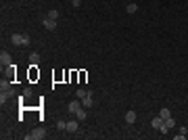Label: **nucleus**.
<instances>
[{"mask_svg":"<svg viewBox=\"0 0 188 140\" xmlns=\"http://www.w3.org/2000/svg\"><path fill=\"white\" fill-rule=\"evenodd\" d=\"M46 17H50V19H56V17H59V13H56V11H48V15H46Z\"/></svg>","mask_w":188,"mask_h":140,"instance_id":"19","label":"nucleus"},{"mask_svg":"<svg viewBox=\"0 0 188 140\" xmlns=\"http://www.w3.org/2000/svg\"><path fill=\"white\" fill-rule=\"evenodd\" d=\"M29 63L38 65V63H40V55H38V52H31V55H29Z\"/></svg>","mask_w":188,"mask_h":140,"instance_id":"12","label":"nucleus"},{"mask_svg":"<svg viewBox=\"0 0 188 140\" xmlns=\"http://www.w3.org/2000/svg\"><path fill=\"white\" fill-rule=\"evenodd\" d=\"M0 65H2V67H11V65H13L11 55H8V52H4V50L0 52Z\"/></svg>","mask_w":188,"mask_h":140,"instance_id":"4","label":"nucleus"},{"mask_svg":"<svg viewBox=\"0 0 188 140\" xmlns=\"http://www.w3.org/2000/svg\"><path fill=\"white\" fill-rule=\"evenodd\" d=\"M23 96H25V98L31 96V88H25V90H23Z\"/></svg>","mask_w":188,"mask_h":140,"instance_id":"20","label":"nucleus"},{"mask_svg":"<svg viewBox=\"0 0 188 140\" xmlns=\"http://www.w3.org/2000/svg\"><path fill=\"white\" fill-rule=\"evenodd\" d=\"M11 42L15 46H29V36L27 34H13L11 36Z\"/></svg>","mask_w":188,"mask_h":140,"instance_id":"1","label":"nucleus"},{"mask_svg":"<svg viewBox=\"0 0 188 140\" xmlns=\"http://www.w3.org/2000/svg\"><path fill=\"white\" fill-rule=\"evenodd\" d=\"M44 27L48 29V31H55V29H56V19H50V17H46V19H44Z\"/></svg>","mask_w":188,"mask_h":140,"instance_id":"7","label":"nucleus"},{"mask_svg":"<svg viewBox=\"0 0 188 140\" xmlns=\"http://www.w3.org/2000/svg\"><path fill=\"white\" fill-rule=\"evenodd\" d=\"M42 138H46V130L44 128H36L31 134L25 136V140H42Z\"/></svg>","mask_w":188,"mask_h":140,"instance_id":"2","label":"nucleus"},{"mask_svg":"<svg viewBox=\"0 0 188 140\" xmlns=\"http://www.w3.org/2000/svg\"><path fill=\"white\" fill-rule=\"evenodd\" d=\"M13 94H15V90H13V88H8V90H2V94H0V103L4 105V103H7V100H8L11 96H13Z\"/></svg>","mask_w":188,"mask_h":140,"instance_id":"8","label":"nucleus"},{"mask_svg":"<svg viewBox=\"0 0 188 140\" xmlns=\"http://www.w3.org/2000/svg\"><path fill=\"white\" fill-rule=\"evenodd\" d=\"M80 100H82L84 109H90V107L94 105V100H92V92H88V94H86V96H84V98H80Z\"/></svg>","mask_w":188,"mask_h":140,"instance_id":"6","label":"nucleus"},{"mask_svg":"<svg viewBox=\"0 0 188 140\" xmlns=\"http://www.w3.org/2000/svg\"><path fill=\"white\" fill-rule=\"evenodd\" d=\"M77 128H80V123H77L75 119H71V121H67V132H69V134L77 132Z\"/></svg>","mask_w":188,"mask_h":140,"instance_id":"9","label":"nucleus"},{"mask_svg":"<svg viewBox=\"0 0 188 140\" xmlns=\"http://www.w3.org/2000/svg\"><path fill=\"white\" fill-rule=\"evenodd\" d=\"M56 130H59V132H65V130H67V123H65V121H59V123H56Z\"/></svg>","mask_w":188,"mask_h":140,"instance_id":"17","label":"nucleus"},{"mask_svg":"<svg viewBox=\"0 0 188 140\" xmlns=\"http://www.w3.org/2000/svg\"><path fill=\"white\" fill-rule=\"evenodd\" d=\"M82 107H84L82 100H71V103H69V113H71V115H75V113L80 111Z\"/></svg>","mask_w":188,"mask_h":140,"instance_id":"5","label":"nucleus"},{"mask_svg":"<svg viewBox=\"0 0 188 140\" xmlns=\"http://www.w3.org/2000/svg\"><path fill=\"white\" fill-rule=\"evenodd\" d=\"M186 136H188V128H186Z\"/></svg>","mask_w":188,"mask_h":140,"instance_id":"22","label":"nucleus"},{"mask_svg":"<svg viewBox=\"0 0 188 140\" xmlns=\"http://www.w3.org/2000/svg\"><path fill=\"white\" fill-rule=\"evenodd\" d=\"M125 121H128V123H134V121H136V113L128 111V113H125Z\"/></svg>","mask_w":188,"mask_h":140,"instance_id":"13","label":"nucleus"},{"mask_svg":"<svg viewBox=\"0 0 188 140\" xmlns=\"http://www.w3.org/2000/svg\"><path fill=\"white\" fill-rule=\"evenodd\" d=\"M171 128H176V119L174 117H167V119H163V126L159 128V132L161 134H167Z\"/></svg>","mask_w":188,"mask_h":140,"instance_id":"3","label":"nucleus"},{"mask_svg":"<svg viewBox=\"0 0 188 140\" xmlns=\"http://www.w3.org/2000/svg\"><path fill=\"white\" fill-rule=\"evenodd\" d=\"M29 75H31V80H36V77H38V71H36V65H31V71H29Z\"/></svg>","mask_w":188,"mask_h":140,"instance_id":"18","label":"nucleus"},{"mask_svg":"<svg viewBox=\"0 0 188 140\" xmlns=\"http://www.w3.org/2000/svg\"><path fill=\"white\" fill-rule=\"evenodd\" d=\"M86 115H88V113H86V109H84V107H82V109H80V111L75 113V117H77V121H84V119H86Z\"/></svg>","mask_w":188,"mask_h":140,"instance_id":"14","label":"nucleus"},{"mask_svg":"<svg viewBox=\"0 0 188 140\" xmlns=\"http://www.w3.org/2000/svg\"><path fill=\"white\" fill-rule=\"evenodd\" d=\"M151 126H153L155 130H159V128L163 126V119H161V117H153V119H151Z\"/></svg>","mask_w":188,"mask_h":140,"instance_id":"10","label":"nucleus"},{"mask_svg":"<svg viewBox=\"0 0 188 140\" xmlns=\"http://www.w3.org/2000/svg\"><path fill=\"white\" fill-rule=\"evenodd\" d=\"M159 117H161V119L171 117V111H169V109H161V111H159Z\"/></svg>","mask_w":188,"mask_h":140,"instance_id":"15","label":"nucleus"},{"mask_svg":"<svg viewBox=\"0 0 188 140\" xmlns=\"http://www.w3.org/2000/svg\"><path fill=\"white\" fill-rule=\"evenodd\" d=\"M71 4H73V7L77 8V7H80V4H82V0H71Z\"/></svg>","mask_w":188,"mask_h":140,"instance_id":"21","label":"nucleus"},{"mask_svg":"<svg viewBox=\"0 0 188 140\" xmlns=\"http://www.w3.org/2000/svg\"><path fill=\"white\" fill-rule=\"evenodd\" d=\"M88 92H90V90H84V88H80V90L75 92V96H77V98H84L86 94H88Z\"/></svg>","mask_w":188,"mask_h":140,"instance_id":"16","label":"nucleus"},{"mask_svg":"<svg viewBox=\"0 0 188 140\" xmlns=\"http://www.w3.org/2000/svg\"><path fill=\"white\" fill-rule=\"evenodd\" d=\"M125 11H128V13H130V15H134V13H136V11H138V4H136V2H130V4L125 7Z\"/></svg>","mask_w":188,"mask_h":140,"instance_id":"11","label":"nucleus"}]
</instances>
